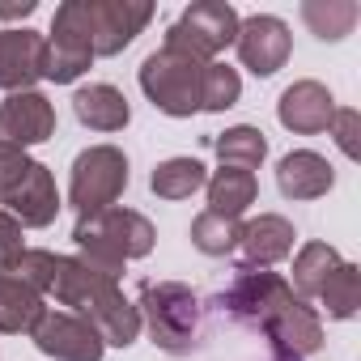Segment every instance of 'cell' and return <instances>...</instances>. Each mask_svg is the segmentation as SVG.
Listing matches in <instances>:
<instances>
[{
	"label": "cell",
	"mask_w": 361,
	"mask_h": 361,
	"mask_svg": "<svg viewBox=\"0 0 361 361\" xmlns=\"http://www.w3.org/2000/svg\"><path fill=\"white\" fill-rule=\"evenodd\" d=\"M51 298H56L60 306H68L73 314H81V319L102 336V344L128 348V344H136V336H140V314H136V306L123 298L119 281L106 276V272H98V268H90L81 255H60Z\"/></svg>",
	"instance_id": "1"
},
{
	"label": "cell",
	"mask_w": 361,
	"mask_h": 361,
	"mask_svg": "<svg viewBox=\"0 0 361 361\" xmlns=\"http://www.w3.org/2000/svg\"><path fill=\"white\" fill-rule=\"evenodd\" d=\"M153 226L145 213L136 209H102L94 217H77L73 226V243L81 251V259L106 276H123V264L128 259H145L153 251Z\"/></svg>",
	"instance_id": "2"
},
{
	"label": "cell",
	"mask_w": 361,
	"mask_h": 361,
	"mask_svg": "<svg viewBox=\"0 0 361 361\" xmlns=\"http://www.w3.org/2000/svg\"><path fill=\"white\" fill-rule=\"evenodd\" d=\"M140 314V327H149L153 344L170 357H188L204 340V306L200 298L178 281H149L140 285V298L132 302Z\"/></svg>",
	"instance_id": "3"
},
{
	"label": "cell",
	"mask_w": 361,
	"mask_h": 361,
	"mask_svg": "<svg viewBox=\"0 0 361 361\" xmlns=\"http://www.w3.org/2000/svg\"><path fill=\"white\" fill-rule=\"evenodd\" d=\"M200 81H204V64L183 56V51H153L145 64H140V90L145 98L161 111V115H174V119H188L200 111Z\"/></svg>",
	"instance_id": "4"
},
{
	"label": "cell",
	"mask_w": 361,
	"mask_h": 361,
	"mask_svg": "<svg viewBox=\"0 0 361 361\" xmlns=\"http://www.w3.org/2000/svg\"><path fill=\"white\" fill-rule=\"evenodd\" d=\"M234 39H238V13L226 0H196V5H188L166 30L170 51H183L200 64H213Z\"/></svg>",
	"instance_id": "5"
},
{
	"label": "cell",
	"mask_w": 361,
	"mask_h": 361,
	"mask_svg": "<svg viewBox=\"0 0 361 361\" xmlns=\"http://www.w3.org/2000/svg\"><path fill=\"white\" fill-rule=\"evenodd\" d=\"M123 188H128V157H123V149L90 145L85 153H77L73 178H68V204L77 209V217H94L102 209H115Z\"/></svg>",
	"instance_id": "6"
},
{
	"label": "cell",
	"mask_w": 361,
	"mask_h": 361,
	"mask_svg": "<svg viewBox=\"0 0 361 361\" xmlns=\"http://www.w3.org/2000/svg\"><path fill=\"white\" fill-rule=\"evenodd\" d=\"M293 298H298V293H293V285H289L285 276H276V272H268V268H238L234 281L217 293V306H221L234 323L264 331Z\"/></svg>",
	"instance_id": "7"
},
{
	"label": "cell",
	"mask_w": 361,
	"mask_h": 361,
	"mask_svg": "<svg viewBox=\"0 0 361 361\" xmlns=\"http://www.w3.org/2000/svg\"><path fill=\"white\" fill-rule=\"evenodd\" d=\"M43 81L68 85L77 81L90 64H94V47H90V30H85V0H64L51 18V30L43 35Z\"/></svg>",
	"instance_id": "8"
},
{
	"label": "cell",
	"mask_w": 361,
	"mask_h": 361,
	"mask_svg": "<svg viewBox=\"0 0 361 361\" xmlns=\"http://www.w3.org/2000/svg\"><path fill=\"white\" fill-rule=\"evenodd\" d=\"M149 22H153L149 0H85V30H90L94 60L119 56Z\"/></svg>",
	"instance_id": "9"
},
{
	"label": "cell",
	"mask_w": 361,
	"mask_h": 361,
	"mask_svg": "<svg viewBox=\"0 0 361 361\" xmlns=\"http://www.w3.org/2000/svg\"><path fill=\"white\" fill-rule=\"evenodd\" d=\"M30 340L51 361H102L106 353L102 336L73 310H43V319L30 327Z\"/></svg>",
	"instance_id": "10"
},
{
	"label": "cell",
	"mask_w": 361,
	"mask_h": 361,
	"mask_svg": "<svg viewBox=\"0 0 361 361\" xmlns=\"http://www.w3.org/2000/svg\"><path fill=\"white\" fill-rule=\"evenodd\" d=\"M0 209H5L22 230H26V226H30V230L51 226L56 213H60V192H56L51 170H47L43 161H30V166L13 178V183L0 192Z\"/></svg>",
	"instance_id": "11"
},
{
	"label": "cell",
	"mask_w": 361,
	"mask_h": 361,
	"mask_svg": "<svg viewBox=\"0 0 361 361\" xmlns=\"http://www.w3.org/2000/svg\"><path fill=\"white\" fill-rule=\"evenodd\" d=\"M238 60L243 68H251L255 77H272L276 68H285L289 51H293V35L281 18L272 13H255V18H238Z\"/></svg>",
	"instance_id": "12"
},
{
	"label": "cell",
	"mask_w": 361,
	"mask_h": 361,
	"mask_svg": "<svg viewBox=\"0 0 361 361\" xmlns=\"http://www.w3.org/2000/svg\"><path fill=\"white\" fill-rule=\"evenodd\" d=\"M0 132L5 140L30 149V145H43L51 132H56V106L47 94L39 90H18L0 102Z\"/></svg>",
	"instance_id": "13"
},
{
	"label": "cell",
	"mask_w": 361,
	"mask_h": 361,
	"mask_svg": "<svg viewBox=\"0 0 361 361\" xmlns=\"http://www.w3.org/2000/svg\"><path fill=\"white\" fill-rule=\"evenodd\" d=\"M43 47L47 39L30 26L0 30V90H35V81L43 77Z\"/></svg>",
	"instance_id": "14"
},
{
	"label": "cell",
	"mask_w": 361,
	"mask_h": 361,
	"mask_svg": "<svg viewBox=\"0 0 361 361\" xmlns=\"http://www.w3.org/2000/svg\"><path fill=\"white\" fill-rule=\"evenodd\" d=\"M276 119L298 132V136H314V132H327L331 119H336V98L327 85L319 81H293L281 102H276Z\"/></svg>",
	"instance_id": "15"
},
{
	"label": "cell",
	"mask_w": 361,
	"mask_h": 361,
	"mask_svg": "<svg viewBox=\"0 0 361 361\" xmlns=\"http://www.w3.org/2000/svg\"><path fill=\"white\" fill-rule=\"evenodd\" d=\"M293 238H298L293 221H285L276 213H259L255 221H247L238 230V247H234L238 268H272V264H281L293 251Z\"/></svg>",
	"instance_id": "16"
},
{
	"label": "cell",
	"mask_w": 361,
	"mask_h": 361,
	"mask_svg": "<svg viewBox=\"0 0 361 361\" xmlns=\"http://www.w3.org/2000/svg\"><path fill=\"white\" fill-rule=\"evenodd\" d=\"M264 340L272 353H285V357H310L323 348V323H319V310L302 298H293L268 327H264Z\"/></svg>",
	"instance_id": "17"
},
{
	"label": "cell",
	"mask_w": 361,
	"mask_h": 361,
	"mask_svg": "<svg viewBox=\"0 0 361 361\" xmlns=\"http://www.w3.org/2000/svg\"><path fill=\"white\" fill-rule=\"evenodd\" d=\"M331 183H336V170L314 149H293L276 166V188L285 200H319L331 192Z\"/></svg>",
	"instance_id": "18"
},
{
	"label": "cell",
	"mask_w": 361,
	"mask_h": 361,
	"mask_svg": "<svg viewBox=\"0 0 361 361\" xmlns=\"http://www.w3.org/2000/svg\"><path fill=\"white\" fill-rule=\"evenodd\" d=\"M73 111H77V119H81L90 132H123L128 119H132L128 98H123L115 85H106V81L81 85V90L73 94Z\"/></svg>",
	"instance_id": "19"
},
{
	"label": "cell",
	"mask_w": 361,
	"mask_h": 361,
	"mask_svg": "<svg viewBox=\"0 0 361 361\" xmlns=\"http://www.w3.org/2000/svg\"><path fill=\"white\" fill-rule=\"evenodd\" d=\"M43 293H35L22 276L0 268V331L5 336H30V327L43 319Z\"/></svg>",
	"instance_id": "20"
},
{
	"label": "cell",
	"mask_w": 361,
	"mask_h": 361,
	"mask_svg": "<svg viewBox=\"0 0 361 361\" xmlns=\"http://www.w3.org/2000/svg\"><path fill=\"white\" fill-rule=\"evenodd\" d=\"M204 192H209V213L238 221V217H243V213L255 204V196H259V183H255V174H251V170L221 166V170L209 178V183H204Z\"/></svg>",
	"instance_id": "21"
},
{
	"label": "cell",
	"mask_w": 361,
	"mask_h": 361,
	"mask_svg": "<svg viewBox=\"0 0 361 361\" xmlns=\"http://www.w3.org/2000/svg\"><path fill=\"white\" fill-rule=\"evenodd\" d=\"M204 183H209V170H204L200 157H170L149 178V188H153L157 200H192Z\"/></svg>",
	"instance_id": "22"
},
{
	"label": "cell",
	"mask_w": 361,
	"mask_h": 361,
	"mask_svg": "<svg viewBox=\"0 0 361 361\" xmlns=\"http://www.w3.org/2000/svg\"><path fill=\"white\" fill-rule=\"evenodd\" d=\"M344 259H340V251L331 247V243H306L298 255H293V289H298V298L306 302V298H319L323 293V285H327V276L340 268Z\"/></svg>",
	"instance_id": "23"
},
{
	"label": "cell",
	"mask_w": 361,
	"mask_h": 361,
	"mask_svg": "<svg viewBox=\"0 0 361 361\" xmlns=\"http://www.w3.org/2000/svg\"><path fill=\"white\" fill-rule=\"evenodd\" d=\"M213 149L221 157V166H238V170H259L264 157H268V140L259 128L251 123H238V128H226L221 136H213Z\"/></svg>",
	"instance_id": "24"
},
{
	"label": "cell",
	"mask_w": 361,
	"mask_h": 361,
	"mask_svg": "<svg viewBox=\"0 0 361 361\" xmlns=\"http://www.w3.org/2000/svg\"><path fill=\"white\" fill-rule=\"evenodd\" d=\"M357 18H361V9L353 5V0H306V5H302V22H306L310 35L323 39V43L344 39V35L357 26Z\"/></svg>",
	"instance_id": "25"
},
{
	"label": "cell",
	"mask_w": 361,
	"mask_h": 361,
	"mask_svg": "<svg viewBox=\"0 0 361 361\" xmlns=\"http://www.w3.org/2000/svg\"><path fill=\"white\" fill-rule=\"evenodd\" d=\"M331 319H353L357 314V306H361V268L357 264H340L331 276H327V285H323V293L314 298Z\"/></svg>",
	"instance_id": "26"
},
{
	"label": "cell",
	"mask_w": 361,
	"mask_h": 361,
	"mask_svg": "<svg viewBox=\"0 0 361 361\" xmlns=\"http://www.w3.org/2000/svg\"><path fill=\"white\" fill-rule=\"evenodd\" d=\"M243 98V77L230 68V64H204V81H200V111H230L234 102Z\"/></svg>",
	"instance_id": "27"
},
{
	"label": "cell",
	"mask_w": 361,
	"mask_h": 361,
	"mask_svg": "<svg viewBox=\"0 0 361 361\" xmlns=\"http://www.w3.org/2000/svg\"><path fill=\"white\" fill-rule=\"evenodd\" d=\"M238 221H230V217H217V213H200L196 221H192V247L196 251H204V255H234V247H238Z\"/></svg>",
	"instance_id": "28"
},
{
	"label": "cell",
	"mask_w": 361,
	"mask_h": 361,
	"mask_svg": "<svg viewBox=\"0 0 361 361\" xmlns=\"http://www.w3.org/2000/svg\"><path fill=\"white\" fill-rule=\"evenodd\" d=\"M56 268H60V255L56 251H39V247H26L22 255H18V264L13 268H5V272H13V276H22L35 293H51V285H56Z\"/></svg>",
	"instance_id": "29"
},
{
	"label": "cell",
	"mask_w": 361,
	"mask_h": 361,
	"mask_svg": "<svg viewBox=\"0 0 361 361\" xmlns=\"http://www.w3.org/2000/svg\"><path fill=\"white\" fill-rule=\"evenodd\" d=\"M331 136H336V145H340L344 157H353V161L361 157V115H357L353 106H336Z\"/></svg>",
	"instance_id": "30"
},
{
	"label": "cell",
	"mask_w": 361,
	"mask_h": 361,
	"mask_svg": "<svg viewBox=\"0 0 361 361\" xmlns=\"http://www.w3.org/2000/svg\"><path fill=\"white\" fill-rule=\"evenodd\" d=\"M26 251V238H22V226L0 209V268H13L18 255Z\"/></svg>",
	"instance_id": "31"
},
{
	"label": "cell",
	"mask_w": 361,
	"mask_h": 361,
	"mask_svg": "<svg viewBox=\"0 0 361 361\" xmlns=\"http://www.w3.org/2000/svg\"><path fill=\"white\" fill-rule=\"evenodd\" d=\"M35 157L22 149V145H13V140H5V136H0V192H5L9 183H13V178L30 166Z\"/></svg>",
	"instance_id": "32"
},
{
	"label": "cell",
	"mask_w": 361,
	"mask_h": 361,
	"mask_svg": "<svg viewBox=\"0 0 361 361\" xmlns=\"http://www.w3.org/2000/svg\"><path fill=\"white\" fill-rule=\"evenodd\" d=\"M35 9V0H0V18H30Z\"/></svg>",
	"instance_id": "33"
},
{
	"label": "cell",
	"mask_w": 361,
	"mask_h": 361,
	"mask_svg": "<svg viewBox=\"0 0 361 361\" xmlns=\"http://www.w3.org/2000/svg\"><path fill=\"white\" fill-rule=\"evenodd\" d=\"M272 361H298V357H285V353H272Z\"/></svg>",
	"instance_id": "34"
}]
</instances>
